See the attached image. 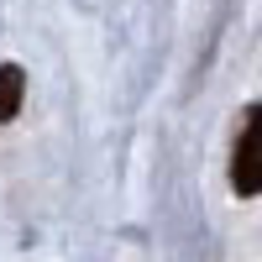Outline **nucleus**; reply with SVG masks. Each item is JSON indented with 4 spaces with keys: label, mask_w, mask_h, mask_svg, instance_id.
I'll return each mask as SVG.
<instances>
[{
    "label": "nucleus",
    "mask_w": 262,
    "mask_h": 262,
    "mask_svg": "<svg viewBox=\"0 0 262 262\" xmlns=\"http://www.w3.org/2000/svg\"><path fill=\"white\" fill-rule=\"evenodd\" d=\"M231 189L242 194V200L262 194V105H252L247 131H242V142H236V158H231Z\"/></svg>",
    "instance_id": "f257e3e1"
},
{
    "label": "nucleus",
    "mask_w": 262,
    "mask_h": 262,
    "mask_svg": "<svg viewBox=\"0 0 262 262\" xmlns=\"http://www.w3.org/2000/svg\"><path fill=\"white\" fill-rule=\"evenodd\" d=\"M21 95H27V74L16 63H0V121H11L21 111Z\"/></svg>",
    "instance_id": "f03ea898"
}]
</instances>
